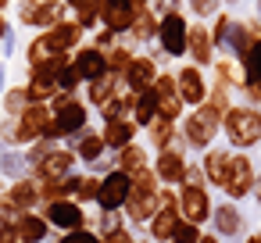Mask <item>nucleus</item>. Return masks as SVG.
Wrapping results in <instances>:
<instances>
[{"mask_svg": "<svg viewBox=\"0 0 261 243\" xmlns=\"http://www.w3.org/2000/svg\"><path fill=\"white\" fill-rule=\"evenodd\" d=\"M158 43L168 58H182L190 50V25L179 11L172 15H161V25H158Z\"/></svg>", "mask_w": 261, "mask_h": 243, "instance_id": "1", "label": "nucleus"}, {"mask_svg": "<svg viewBox=\"0 0 261 243\" xmlns=\"http://www.w3.org/2000/svg\"><path fill=\"white\" fill-rule=\"evenodd\" d=\"M136 15H140L136 0H100V18L111 33H129Z\"/></svg>", "mask_w": 261, "mask_h": 243, "instance_id": "2", "label": "nucleus"}, {"mask_svg": "<svg viewBox=\"0 0 261 243\" xmlns=\"http://www.w3.org/2000/svg\"><path fill=\"white\" fill-rule=\"evenodd\" d=\"M72 68H75L79 79H86V83H97L100 75L111 72V68H108V54H104L100 47H86V50H79L75 61H72Z\"/></svg>", "mask_w": 261, "mask_h": 243, "instance_id": "3", "label": "nucleus"}, {"mask_svg": "<svg viewBox=\"0 0 261 243\" xmlns=\"http://www.w3.org/2000/svg\"><path fill=\"white\" fill-rule=\"evenodd\" d=\"M261 132V118L254 111H229V136L236 143H250Z\"/></svg>", "mask_w": 261, "mask_h": 243, "instance_id": "4", "label": "nucleus"}, {"mask_svg": "<svg viewBox=\"0 0 261 243\" xmlns=\"http://www.w3.org/2000/svg\"><path fill=\"white\" fill-rule=\"evenodd\" d=\"M154 79H158V68H154L150 58H133V65L125 68V83H129L136 93L147 90V86H154Z\"/></svg>", "mask_w": 261, "mask_h": 243, "instance_id": "5", "label": "nucleus"}, {"mask_svg": "<svg viewBox=\"0 0 261 243\" xmlns=\"http://www.w3.org/2000/svg\"><path fill=\"white\" fill-rule=\"evenodd\" d=\"M215 122H218V111H215V107H200V111L186 122L190 140H193V143H207V140L215 136Z\"/></svg>", "mask_w": 261, "mask_h": 243, "instance_id": "6", "label": "nucleus"}, {"mask_svg": "<svg viewBox=\"0 0 261 243\" xmlns=\"http://www.w3.org/2000/svg\"><path fill=\"white\" fill-rule=\"evenodd\" d=\"M175 83H179V97L190 100V104H200V100L207 97V86H204V79H200L197 68H182Z\"/></svg>", "mask_w": 261, "mask_h": 243, "instance_id": "7", "label": "nucleus"}, {"mask_svg": "<svg viewBox=\"0 0 261 243\" xmlns=\"http://www.w3.org/2000/svg\"><path fill=\"white\" fill-rule=\"evenodd\" d=\"M190 54L197 58V65H211V54H215V40L204 25H193L190 29Z\"/></svg>", "mask_w": 261, "mask_h": 243, "instance_id": "8", "label": "nucleus"}, {"mask_svg": "<svg viewBox=\"0 0 261 243\" xmlns=\"http://www.w3.org/2000/svg\"><path fill=\"white\" fill-rule=\"evenodd\" d=\"M58 22H65V0H40V4H36V15H33V25L54 29Z\"/></svg>", "mask_w": 261, "mask_h": 243, "instance_id": "9", "label": "nucleus"}, {"mask_svg": "<svg viewBox=\"0 0 261 243\" xmlns=\"http://www.w3.org/2000/svg\"><path fill=\"white\" fill-rule=\"evenodd\" d=\"M158 25H161V18H158L154 11H140L129 33H133L140 43H150V40H158Z\"/></svg>", "mask_w": 261, "mask_h": 243, "instance_id": "10", "label": "nucleus"}, {"mask_svg": "<svg viewBox=\"0 0 261 243\" xmlns=\"http://www.w3.org/2000/svg\"><path fill=\"white\" fill-rule=\"evenodd\" d=\"M122 186H125L122 179H111V182L100 190V200H104V204H118V200H122V193H125Z\"/></svg>", "mask_w": 261, "mask_h": 243, "instance_id": "11", "label": "nucleus"}, {"mask_svg": "<svg viewBox=\"0 0 261 243\" xmlns=\"http://www.w3.org/2000/svg\"><path fill=\"white\" fill-rule=\"evenodd\" d=\"M50 218H54L58 225H72V222H75L79 214H75V207H68V204H58V207L50 211Z\"/></svg>", "mask_w": 261, "mask_h": 243, "instance_id": "12", "label": "nucleus"}, {"mask_svg": "<svg viewBox=\"0 0 261 243\" xmlns=\"http://www.w3.org/2000/svg\"><path fill=\"white\" fill-rule=\"evenodd\" d=\"M129 136H133V129H129L125 122H115V125L108 129V143H125Z\"/></svg>", "mask_w": 261, "mask_h": 243, "instance_id": "13", "label": "nucleus"}, {"mask_svg": "<svg viewBox=\"0 0 261 243\" xmlns=\"http://www.w3.org/2000/svg\"><path fill=\"white\" fill-rule=\"evenodd\" d=\"M218 225H222V232H236V225H240L236 211H232V207H222V211H218Z\"/></svg>", "mask_w": 261, "mask_h": 243, "instance_id": "14", "label": "nucleus"}, {"mask_svg": "<svg viewBox=\"0 0 261 243\" xmlns=\"http://www.w3.org/2000/svg\"><path fill=\"white\" fill-rule=\"evenodd\" d=\"M0 168H4L8 175H18V172H22V161H18V154H8V157H4V165H0Z\"/></svg>", "mask_w": 261, "mask_h": 243, "instance_id": "15", "label": "nucleus"}, {"mask_svg": "<svg viewBox=\"0 0 261 243\" xmlns=\"http://www.w3.org/2000/svg\"><path fill=\"white\" fill-rule=\"evenodd\" d=\"M154 4H158V15H172V11H179L182 0H154Z\"/></svg>", "mask_w": 261, "mask_h": 243, "instance_id": "16", "label": "nucleus"}, {"mask_svg": "<svg viewBox=\"0 0 261 243\" xmlns=\"http://www.w3.org/2000/svg\"><path fill=\"white\" fill-rule=\"evenodd\" d=\"M115 36H118V33H111V29H104V33L97 36V47H100V50H108V47H115Z\"/></svg>", "mask_w": 261, "mask_h": 243, "instance_id": "17", "label": "nucleus"}, {"mask_svg": "<svg viewBox=\"0 0 261 243\" xmlns=\"http://www.w3.org/2000/svg\"><path fill=\"white\" fill-rule=\"evenodd\" d=\"M65 243H93L90 236H72V239H65Z\"/></svg>", "mask_w": 261, "mask_h": 243, "instance_id": "18", "label": "nucleus"}, {"mask_svg": "<svg viewBox=\"0 0 261 243\" xmlns=\"http://www.w3.org/2000/svg\"><path fill=\"white\" fill-rule=\"evenodd\" d=\"M8 4H11V0H0V11H4V8H8Z\"/></svg>", "mask_w": 261, "mask_h": 243, "instance_id": "19", "label": "nucleus"}, {"mask_svg": "<svg viewBox=\"0 0 261 243\" xmlns=\"http://www.w3.org/2000/svg\"><path fill=\"white\" fill-rule=\"evenodd\" d=\"M143 4H150V0H136V8H143Z\"/></svg>", "mask_w": 261, "mask_h": 243, "instance_id": "20", "label": "nucleus"}, {"mask_svg": "<svg viewBox=\"0 0 261 243\" xmlns=\"http://www.w3.org/2000/svg\"><path fill=\"white\" fill-rule=\"evenodd\" d=\"M225 4H240V0H225Z\"/></svg>", "mask_w": 261, "mask_h": 243, "instance_id": "21", "label": "nucleus"}]
</instances>
